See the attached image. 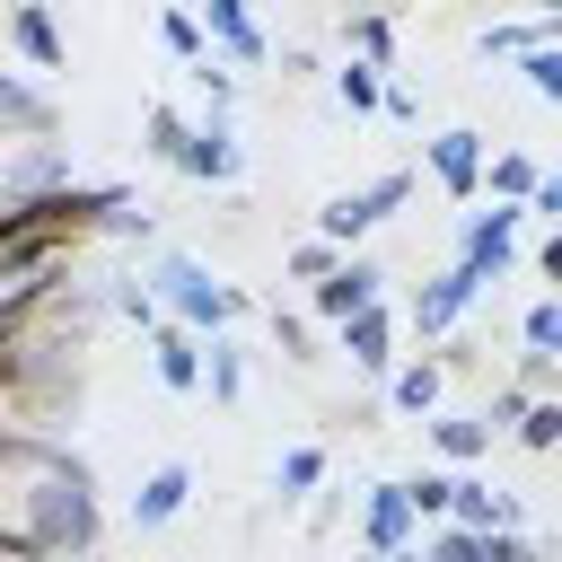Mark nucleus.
I'll return each instance as SVG.
<instances>
[{"label":"nucleus","mask_w":562,"mask_h":562,"mask_svg":"<svg viewBox=\"0 0 562 562\" xmlns=\"http://www.w3.org/2000/svg\"><path fill=\"white\" fill-rule=\"evenodd\" d=\"M105 536L97 518V474L26 430H0V562L44 553V562H88Z\"/></svg>","instance_id":"f257e3e1"},{"label":"nucleus","mask_w":562,"mask_h":562,"mask_svg":"<svg viewBox=\"0 0 562 562\" xmlns=\"http://www.w3.org/2000/svg\"><path fill=\"white\" fill-rule=\"evenodd\" d=\"M149 290H158V307L184 325V334H228L237 316H246V299L202 263V255H158V272H149Z\"/></svg>","instance_id":"f03ea898"},{"label":"nucleus","mask_w":562,"mask_h":562,"mask_svg":"<svg viewBox=\"0 0 562 562\" xmlns=\"http://www.w3.org/2000/svg\"><path fill=\"white\" fill-rule=\"evenodd\" d=\"M404 202H413V176H404V167H386V176H378V184H360V193H334V202H325V211H316V237H325V246H342V255H351V246H360V237H369V228H378V220H395V211H404Z\"/></svg>","instance_id":"7ed1b4c3"},{"label":"nucleus","mask_w":562,"mask_h":562,"mask_svg":"<svg viewBox=\"0 0 562 562\" xmlns=\"http://www.w3.org/2000/svg\"><path fill=\"white\" fill-rule=\"evenodd\" d=\"M518 228H527V202H492V211H465V237H457V263L492 290L509 263H518Z\"/></svg>","instance_id":"20e7f679"},{"label":"nucleus","mask_w":562,"mask_h":562,"mask_svg":"<svg viewBox=\"0 0 562 562\" xmlns=\"http://www.w3.org/2000/svg\"><path fill=\"white\" fill-rule=\"evenodd\" d=\"M474 299H483V281H474L465 263H448V272H430V281L413 290V307H404V325H413L422 342H448V334H457V316H465Z\"/></svg>","instance_id":"39448f33"},{"label":"nucleus","mask_w":562,"mask_h":562,"mask_svg":"<svg viewBox=\"0 0 562 562\" xmlns=\"http://www.w3.org/2000/svg\"><path fill=\"white\" fill-rule=\"evenodd\" d=\"M422 158H430V176L448 184V202H474V193H483V158H492V140H483L474 123H448L439 140H422Z\"/></svg>","instance_id":"423d86ee"},{"label":"nucleus","mask_w":562,"mask_h":562,"mask_svg":"<svg viewBox=\"0 0 562 562\" xmlns=\"http://www.w3.org/2000/svg\"><path fill=\"white\" fill-rule=\"evenodd\" d=\"M307 299H316V316H325V325H342V316H360V307H378V299H386V263L342 255V263H334V272H325Z\"/></svg>","instance_id":"0eeeda50"},{"label":"nucleus","mask_w":562,"mask_h":562,"mask_svg":"<svg viewBox=\"0 0 562 562\" xmlns=\"http://www.w3.org/2000/svg\"><path fill=\"white\" fill-rule=\"evenodd\" d=\"M176 176H193V184H237V176H246V149H237V132H228V114H202V123H193Z\"/></svg>","instance_id":"6e6552de"},{"label":"nucleus","mask_w":562,"mask_h":562,"mask_svg":"<svg viewBox=\"0 0 562 562\" xmlns=\"http://www.w3.org/2000/svg\"><path fill=\"white\" fill-rule=\"evenodd\" d=\"M413 527H422V518H413V501H404V474H395V483H369V501H360V553H369V562H378V553H404Z\"/></svg>","instance_id":"1a4fd4ad"},{"label":"nucleus","mask_w":562,"mask_h":562,"mask_svg":"<svg viewBox=\"0 0 562 562\" xmlns=\"http://www.w3.org/2000/svg\"><path fill=\"white\" fill-rule=\"evenodd\" d=\"M0 193H9V202H44V193H70V149H61V140H26V149L0 167Z\"/></svg>","instance_id":"9d476101"},{"label":"nucleus","mask_w":562,"mask_h":562,"mask_svg":"<svg viewBox=\"0 0 562 562\" xmlns=\"http://www.w3.org/2000/svg\"><path fill=\"white\" fill-rule=\"evenodd\" d=\"M202 35H211L228 61H246V70L272 61V44H263V26H255V0H202Z\"/></svg>","instance_id":"9b49d317"},{"label":"nucleus","mask_w":562,"mask_h":562,"mask_svg":"<svg viewBox=\"0 0 562 562\" xmlns=\"http://www.w3.org/2000/svg\"><path fill=\"white\" fill-rule=\"evenodd\" d=\"M9 44H18L44 79H61V70H70V44H61V26H53V9H44V0H9Z\"/></svg>","instance_id":"f8f14e48"},{"label":"nucleus","mask_w":562,"mask_h":562,"mask_svg":"<svg viewBox=\"0 0 562 562\" xmlns=\"http://www.w3.org/2000/svg\"><path fill=\"white\" fill-rule=\"evenodd\" d=\"M334 334H342L351 369H369V378H395V307H386V299H378V307H360V316H342Z\"/></svg>","instance_id":"ddd939ff"},{"label":"nucleus","mask_w":562,"mask_h":562,"mask_svg":"<svg viewBox=\"0 0 562 562\" xmlns=\"http://www.w3.org/2000/svg\"><path fill=\"white\" fill-rule=\"evenodd\" d=\"M184 509H193V465H158V474H149L140 492H132V527H140V536L176 527Z\"/></svg>","instance_id":"4468645a"},{"label":"nucleus","mask_w":562,"mask_h":562,"mask_svg":"<svg viewBox=\"0 0 562 562\" xmlns=\"http://www.w3.org/2000/svg\"><path fill=\"white\" fill-rule=\"evenodd\" d=\"M448 527H474V536L518 527V501H509V492H492L483 474H465V465H457V483H448Z\"/></svg>","instance_id":"2eb2a0df"},{"label":"nucleus","mask_w":562,"mask_h":562,"mask_svg":"<svg viewBox=\"0 0 562 562\" xmlns=\"http://www.w3.org/2000/svg\"><path fill=\"white\" fill-rule=\"evenodd\" d=\"M149 369H158V386H167V395H202V334L158 325V334H149Z\"/></svg>","instance_id":"dca6fc26"},{"label":"nucleus","mask_w":562,"mask_h":562,"mask_svg":"<svg viewBox=\"0 0 562 562\" xmlns=\"http://www.w3.org/2000/svg\"><path fill=\"white\" fill-rule=\"evenodd\" d=\"M53 123H61V114H53V97L0 70V140H9V132H18V140H53Z\"/></svg>","instance_id":"f3484780"},{"label":"nucleus","mask_w":562,"mask_h":562,"mask_svg":"<svg viewBox=\"0 0 562 562\" xmlns=\"http://www.w3.org/2000/svg\"><path fill=\"white\" fill-rule=\"evenodd\" d=\"M439 395H448V360H404L386 378V404L395 413H439Z\"/></svg>","instance_id":"a211bd4d"},{"label":"nucleus","mask_w":562,"mask_h":562,"mask_svg":"<svg viewBox=\"0 0 562 562\" xmlns=\"http://www.w3.org/2000/svg\"><path fill=\"white\" fill-rule=\"evenodd\" d=\"M430 448H439L448 465H474V457H492V422H483V413H439V422H430Z\"/></svg>","instance_id":"6ab92c4d"},{"label":"nucleus","mask_w":562,"mask_h":562,"mask_svg":"<svg viewBox=\"0 0 562 562\" xmlns=\"http://www.w3.org/2000/svg\"><path fill=\"white\" fill-rule=\"evenodd\" d=\"M518 342H527V360H536V369H553V360H562V299H553V290L518 316Z\"/></svg>","instance_id":"aec40b11"},{"label":"nucleus","mask_w":562,"mask_h":562,"mask_svg":"<svg viewBox=\"0 0 562 562\" xmlns=\"http://www.w3.org/2000/svg\"><path fill=\"white\" fill-rule=\"evenodd\" d=\"M483 184H492V202H527V193L544 184V167H536L527 149H501V158H483Z\"/></svg>","instance_id":"412c9836"},{"label":"nucleus","mask_w":562,"mask_h":562,"mask_svg":"<svg viewBox=\"0 0 562 562\" xmlns=\"http://www.w3.org/2000/svg\"><path fill=\"white\" fill-rule=\"evenodd\" d=\"M202 386H211V404H237V395H246V351H237L228 334H211V351H202Z\"/></svg>","instance_id":"4be33fe9"},{"label":"nucleus","mask_w":562,"mask_h":562,"mask_svg":"<svg viewBox=\"0 0 562 562\" xmlns=\"http://www.w3.org/2000/svg\"><path fill=\"white\" fill-rule=\"evenodd\" d=\"M325 474H334V457H325V448H281V465H272V492H281V509H290L299 492H316Z\"/></svg>","instance_id":"5701e85b"},{"label":"nucleus","mask_w":562,"mask_h":562,"mask_svg":"<svg viewBox=\"0 0 562 562\" xmlns=\"http://www.w3.org/2000/svg\"><path fill=\"white\" fill-rule=\"evenodd\" d=\"M378 97H386L378 61H360V53H351V61L334 70V105H342V114H378Z\"/></svg>","instance_id":"b1692460"},{"label":"nucleus","mask_w":562,"mask_h":562,"mask_svg":"<svg viewBox=\"0 0 562 562\" xmlns=\"http://www.w3.org/2000/svg\"><path fill=\"white\" fill-rule=\"evenodd\" d=\"M158 35H167V53L193 70V61H211V35H202V18L193 9H158Z\"/></svg>","instance_id":"393cba45"},{"label":"nucleus","mask_w":562,"mask_h":562,"mask_svg":"<svg viewBox=\"0 0 562 562\" xmlns=\"http://www.w3.org/2000/svg\"><path fill=\"white\" fill-rule=\"evenodd\" d=\"M342 35H351V53H360V61H378V70L395 61V18H386V9H360Z\"/></svg>","instance_id":"a878e982"},{"label":"nucleus","mask_w":562,"mask_h":562,"mask_svg":"<svg viewBox=\"0 0 562 562\" xmlns=\"http://www.w3.org/2000/svg\"><path fill=\"white\" fill-rule=\"evenodd\" d=\"M422 553H430V562H492V536H474V527H448V518H439V527L422 536Z\"/></svg>","instance_id":"bb28decb"},{"label":"nucleus","mask_w":562,"mask_h":562,"mask_svg":"<svg viewBox=\"0 0 562 562\" xmlns=\"http://www.w3.org/2000/svg\"><path fill=\"white\" fill-rule=\"evenodd\" d=\"M518 79H527L544 105H562V44H527V53H518Z\"/></svg>","instance_id":"cd10ccee"},{"label":"nucleus","mask_w":562,"mask_h":562,"mask_svg":"<svg viewBox=\"0 0 562 562\" xmlns=\"http://www.w3.org/2000/svg\"><path fill=\"white\" fill-rule=\"evenodd\" d=\"M184 140H193V123H184L176 105H149V158H158V167H176V158H184Z\"/></svg>","instance_id":"c85d7f7f"},{"label":"nucleus","mask_w":562,"mask_h":562,"mask_svg":"<svg viewBox=\"0 0 562 562\" xmlns=\"http://www.w3.org/2000/svg\"><path fill=\"white\" fill-rule=\"evenodd\" d=\"M527 44H544V26H536V18H509V26H483V61H518Z\"/></svg>","instance_id":"c756f323"},{"label":"nucleus","mask_w":562,"mask_h":562,"mask_svg":"<svg viewBox=\"0 0 562 562\" xmlns=\"http://www.w3.org/2000/svg\"><path fill=\"white\" fill-rule=\"evenodd\" d=\"M448 483H457V474H439V465L404 474V501H413V518H448Z\"/></svg>","instance_id":"7c9ffc66"},{"label":"nucleus","mask_w":562,"mask_h":562,"mask_svg":"<svg viewBox=\"0 0 562 562\" xmlns=\"http://www.w3.org/2000/svg\"><path fill=\"white\" fill-rule=\"evenodd\" d=\"M334 263H342V246H325V237H307V246H290V281H307V290H316V281H325Z\"/></svg>","instance_id":"2f4dec72"},{"label":"nucleus","mask_w":562,"mask_h":562,"mask_svg":"<svg viewBox=\"0 0 562 562\" xmlns=\"http://www.w3.org/2000/svg\"><path fill=\"white\" fill-rule=\"evenodd\" d=\"M518 448H562V404H527L518 413Z\"/></svg>","instance_id":"473e14b6"},{"label":"nucleus","mask_w":562,"mask_h":562,"mask_svg":"<svg viewBox=\"0 0 562 562\" xmlns=\"http://www.w3.org/2000/svg\"><path fill=\"white\" fill-rule=\"evenodd\" d=\"M272 342H281V360H299V369L316 360V342H307V316H281V307H272Z\"/></svg>","instance_id":"72a5a7b5"},{"label":"nucleus","mask_w":562,"mask_h":562,"mask_svg":"<svg viewBox=\"0 0 562 562\" xmlns=\"http://www.w3.org/2000/svg\"><path fill=\"white\" fill-rule=\"evenodd\" d=\"M518 413H527V386H501V395L483 404V422H492V439H501V430H518Z\"/></svg>","instance_id":"f704fd0d"},{"label":"nucleus","mask_w":562,"mask_h":562,"mask_svg":"<svg viewBox=\"0 0 562 562\" xmlns=\"http://www.w3.org/2000/svg\"><path fill=\"white\" fill-rule=\"evenodd\" d=\"M536 272H544V281H553V299H562V228L536 246Z\"/></svg>","instance_id":"c9c22d12"},{"label":"nucleus","mask_w":562,"mask_h":562,"mask_svg":"<svg viewBox=\"0 0 562 562\" xmlns=\"http://www.w3.org/2000/svg\"><path fill=\"white\" fill-rule=\"evenodd\" d=\"M527 211H544V220H553V228H562V176H544V184H536V193H527Z\"/></svg>","instance_id":"e433bc0d"},{"label":"nucleus","mask_w":562,"mask_h":562,"mask_svg":"<svg viewBox=\"0 0 562 562\" xmlns=\"http://www.w3.org/2000/svg\"><path fill=\"white\" fill-rule=\"evenodd\" d=\"M536 26H544V44H562V9H536Z\"/></svg>","instance_id":"4c0bfd02"},{"label":"nucleus","mask_w":562,"mask_h":562,"mask_svg":"<svg viewBox=\"0 0 562 562\" xmlns=\"http://www.w3.org/2000/svg\"><path fill=\"white\" fill-rule=\"evenodd\" d=\"M378 562H430V553H422V544H404V553H378Z\"/></svg>","instance_id":"58836bf2"},{"label":"nucleus","mask_w":562,"mask_h":562,"mask_svg":"<svg viewBox=\"0 0 562 562\" xmlns=\"http://www.w3.org/2000/svg\"><path fill=\"white\" fill-rule=\"evenodd\" d=\"M536 562H562V536H553V544H536Z\"/></svg>","instance_id":"ea45409f"}]
</instances>
